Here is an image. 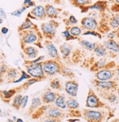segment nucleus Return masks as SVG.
I'll use <instances>...</instances> for the list:
<instances>
[{
    "mask_svg": "<svg viewBox=\"0 0 119 122\" xmlns=\"http://www.w3.org/2000/svg\"><path fill=\"white\" fill-rule=\"evenodd\" d=\"M28 8V6H24L22 8L19 9V10H15L14 12H12L11 13L12 15H13V16H16V17H20L21 14L23 13V12H24L26 9Z\"/></svg>",
    "mask_w": 119,
    "mask_h": 122,
    "instance_id": "31",
    "label": "nucleus"
},
{
    "mask_svg": "<svg viewBox=\"0 0 119 122\" xmlns=\"http://www.w3.org/2000/svg\"><path fill=\"white\" fill-rule=\"evenodd\" d=\"M83 114L85 118L90 122H100L103 117L101 112L94 110H85Z\"/></svg>",
    "mask_w": 119,
    "mask_h": 122,
    "instance_id": "7",
    "label": "nucleus"
},
{
    "mask_svg": "<svg viewBox=\"0 0 119 122\" xmlns=\"http://www.w3.org/2000/svg\"><path fill=\"white\" fill-rule=\"evenodd\" d=\"M27 72L31 76H33L34 78H43L45 73L42 69V63H38L28 66Z\"/></svg>",
    "mask_w": 119,
    "mask_h": 122,
    "instance_id": "2",
    "label": "nucleus"
},
{
    "mask_svg": "<svg viewBox=\"0 0 119 122\" xmlns=\"http://www.w3.org/2000/svg\"><path fill=\"white\" fill-rule=\"evenodd\" d=\"M58 23L53 20L49 21V22H46L42 24L41 25V29L42 30L43 34H45V36L49 37V38H52L56 33V29L58 27Z\"/></svg>",
    "mask_w": 119,
    "mask_h": 122,
    "instance_id": "3",
    "label": "nucleus"
},
{
    "mask_svg": "<svg viewBox=\"0 0 119 122\" xmlns=\"http://www.w3.org/2000/svg\"><path fill=\"white\" fill-rule=\"evenodd\" d=\"M45 12L47 16L51 18H56L58 16V10L54 7L53 5H47L45 7Z\"/></svg>",
    "mask_w": 119,
    "mask_h": 122,
    "instance_id": "17",
    "label": "nucleus"
},
{
    "mask_svg": "<svg viewBox=\"0 0 119 122\" xmlns=\"http://www.w3.org/2000/svg\"><path fill=\"white\" fill-rule=\"evenodd\" d=\"M108 51H110L115 53L119 52V43L115 41L114 39H108L103 44Z\"/></svg>",
    "mask_w": 119,
    "mask_h": 122,
    "instance_id": "10",
    "label": "nucleus"
},
{
    "mask_svg": "<svg viewBox=\"0 0 119 122\" xmlns=\"http://www.w3.org/2000/svg\"><path fill=\"white\" fill-rule=\"evenodd\" d=\"M115 74V71L112 69H106L103 68L96 72L95 73V77L96 79L99 81H110L112 80V79L114 77Z\"/></svg>",
    "mask_w": 119,
    "mask_h": 122,
    "instance_id": "4",
    "label": "nucleus"
},
{
    "mask_svg": "<svg viewBox=\"0 0 119 122\" xmlns=\"http://www.w3.org/2000/svg\"><path fill=\"white\" fill-rule=\"evenodd\" d=\"M56 99V94L51 91H48L43 96V102L45 103H50L55 101Z\"/></svg>",
    "mask_w": 119,
    "mask_h": 122,
    "instance_id": "21",
    "label": "nucleus"
},
{
    "mask_svg": "<svg viewBox=\"0 0 119 122\" xmlns=\"http://www.w3.org/2000/svg\"><path fill=\"white\" fill-rule=\"evenodd\" d=\"M83 36H87V35H91L96 37H98L99 39H102V35L99 33L96 32V30H86L85 32H84L83 34Z\"/></svg>",
    "mask_w": 119,
    "mask_h": 122,
    "instance_id": "30",
    "label": "nucleus"
},
{
    "mask_svg": "<svg viewBox=\"0 0 119 122\" xmlns=\"http://www.w3.org/2000/svg\"><path fill=\"white\" fill-rule=\"evenodd\" d=\"M116 36V30H113V31L110 32L108 34V39H114V38Z\"/></svg>",
    "mask_w": 119,
    "mask_h": 122,
    "instance_id": "41",
    "label": "nucleus"
},
{
    "mask_svg": "<svg viewBox=\"0 0 119 122\" xmlns=\"http://www.w3.org/2000/svg\"><path fill=\"white\" fill-rule=\"evenodd\" d=\"M79 43L80 44V45L82 47L88 50V51H93L94 50L96 46V43H92L89 41H87V40H85V39H80L79 40Z\"/></svg>",
    "mask_w": 119,
    "mask_h": 122,
    "instance_id": "20",
    "label": "nucleus"
},
{
    "mask_svg": "<svg viewBox=\"0 0 119 122\" xmlns=\"http://www.w3.org/2000/svg\"><path fill=\"white\" fill-rule=\"evenodd\" d=\"M61 73H63L64 76H69V77H70V75H72V76H73V73H72V71H71V69L69 68H67V67H65V66H63V67H62Z\"/></svg>",
    "mask_w": 119,
    "mask_h": 122,
    "instance_id": "33",
    "label": "nucleus"
},
{
    "mask_svg": "<svg viewBox=\"0 0 119 122\" xmlns=\"http://www.w3.org/2000/svg\"><path fill=\"white\" fill-rule=\"evenodd\" d=\"M44 58H45V56H40V57H39L37 59H36V60H34V61H32V62L31 63V64L38 63H40V61H42Z\"/></svg>",
    "mask_w": 119,
    "mask_h": 122,
    "instance_id": "42",
    "label": "nucleus"
},
{
    "mask_svg": "<svg viewBox=\"0 0 119 122\" xmlns=\"http://www.w3.org/2000/svg\"><path fill=\"white\" fill-rule=\"evenodd\" d=\"M0 80H2V73H0Z\"/></svg>",
    "mask_w": 119,
    "mask_h": 122,
    "instance_id": "56",
    "label": "nucleus"
},
{
    "mask_svg": "<svg viewBox=\"0 0 119 122\" xmlns=\"http://www.w3.org/2000/svg\"><path fill=\"white\" fill-rule=\"evenodd\" d=\"M71 4L77 7L85 8L91 4L92 0H69Z\"/></svg>",
    "mask_w": 119,
    "mask_h": 122,
    "instance_id": "18",
    "label": "nucleus"
},
{
    "mask_svg": "<svg viewBox=\"0 0 119 122\" xmlns=\"http://www.w3.org/2000/svg\"><path fill=\"white\" fill-rule=\"evenodd\" d=\"M3 94H4V96L6 98H10V97H11L15 94V91L12 90V89L10 90V91H4Z\"/></svg>",
    "mask_w": 119,
    "mask_h": 122,
    "instance_id": "37",
    "label": "nucleus"
},
{
    "mask_svg": "<svg viewBox=\"0 0 119 122\" xmlns=\"http://www.w3.org/2000/svg\"><path fill=\"white\" fill-rule=\"evenodd\" d=\"M48 114L51 118H59L62 116V113L58 108H52L49 109V111L48 112Z\"/></svg>",
    "mask_w": 119,
    "mask_h": 122,
    "instance_id": "26",
    "label": "nucleus"
},
{
    "mask_svg": "<svg viewBox=\"0 0 119 122\" xmlns=\"http://www.w3.org/2000/svg\"><path fill=\"white\" fill-rule=\"evenodd\" d=\"M107 63H108L107 59L105 58V57H102L99 60L96 61V62L93 65L91 70L96 72V71H99L101 69L105 68V67L107 65Z\"/></svg>",
    "mask_w": 119,
    "mask_h": 122,
    "instance_id": "19",
    "label": "nucleus"
},
{
    "mask_svg": "<svg viewBox=\"0 0 119 122\" xmlns=\"http://www.w3.org/2000/svg\"><path fill=\"white\" fill-rule=\"evenodd\" d=\"M24 52L28 56V57L34 58V57H37V55L38 53V50L36 48H34V47H31V46H29V47H25Z\"/></svg>",
    "mask_w": 119,
    "mask_h": 122,
    "instance_id": "25",
    "label": "nucleus"
},
{
    "mask_svg": "<svg viewBox=\"0 0 119 122\" xmlns=\"http://www.w3.org/2000/svg\"><path fill=\"white\" fill-rule=\"evenodd\" d=\"M32 2V0H24V2H23V5H26V6H28V4Z\"/></svg>",
    "mask_w": 119,
    "mask_h": 122,
    "instance_id": "49",
    "label": "nucleus"
},
{
    "mask_svg": "<svg viewBox=\"0 0 119 122\" xmlns=\"http://www.w3.org/2000/svg\"><path fill=\"white\" fill-rule=\"evenodd\" d=\"M108 100H109L110 102H115V101L116 100V96H115V95L110 94V95H109V97H108Z\"/></svg>",
    "mask_w": 119,
    "mask_h": 122,
    "instance_id": "43",
    "label": "nucleus"
},
{
    "mask_svg": "<svg viewBox=\"0 0 119 122\" xmlns=\"http://www.w3.org/2000/svg\"><path fill=\"white\" fill-rule=\"evenodd\" d=\"M55 104L57 107L62 109L67 108V102L65 101V97L64 95H59L55 100Z\"/></svg>",
    "mask_w": 119,
    "mask_h": 122,
    "instance_id": "24",
    "label": "nucleus"
},
{
    "mask_svg": "<svg viewBox=\"0 0 119 122\" xmlns=\"http://www.w3.org/2000/svg\"><path fill=\"white\" fill-rule=\"evenodd\" d=\"M40 103H41V102H40V100L39 98H34L32 100V108H37V107L40 105Z\"/></svg>",
    "mask_w": 119,
    "mask_h": 122,
    "instance_id": "38",
    "label": "nucleus"
},
{
    "mask_svg": "<svg viewBox=\"0 0 119 122\" xmlns=\"http://www.w3.org/2000/svg\"><path fill=\"white\" fill-rule=\"evenodd\" d=\"M67 106L70 109L75 110V109H77L79 107V103L77 102V100L70 98L67 101Z\"/></svg>",
    "mask_w": 119,
    "mask_h": 122,
    "instance_id": "27",
    "label": "nucleus"
},
{
    "mask_svg": "<svg viewBox=\"0 0 119 122\" xmlns=\"http://www.w3.org/2000/svg\"><path fill=\"white\" fill-rule=\"evenodd\" d=\"M63 66L60 61L56 60H49L42 63V69L44 73L48 76H53L62 71Z\"/></svg>",
    "mask_w": 119,
    "mask_h": 122,
    "instance_id": "1",
    "label": "nucleus"
},
{
    "mask_svg": "<svg viewBox=\"0 0 119 122\" xmlns=\"http://www.w3.org/2000/svg\"><path fill=\"white\" fill-rule=\"evenodd\" d=\"M44 122H57V121H56V120H54V119H47Z\"/></svg>",
    "mask_w": 119,
    "mask_h": 122,
    "instance_id": "51",
    "label": "nucleus"
},
{
    "mask_svg": "<svg viewBox=\"0 0 119 122\" xmlns=\"http://www.w3.org/2000/svg\"><path fill=\"white\" fill-rule=\"evenodd\" d=\"M33 18H37L40 19H42L44 18H45L46 16V12H45V9L41 5L36 6L31 12Z\"/></svg>",
    "mask_w": 119,
    "mask_h": 122,
    "instance_id": "12",
    "label": "nucleus"
},
{
    "mask_svg": "<svg viewBox=\"0 0 119 122\" xmlns=\"http://www.w3.org/2000/svg\"><path fill=\"white\" fill-rule=\"evenodd\" d=\"M32 26H33L32 23L30 20H26L25 22H23L22 23V25H21L20 28H21V30H27V29L31 28Z\"/></svg>",
    "mask_w": 119,
    "mask_h": 122,
    "instance_id": "28",
    "label": "nucleus"
},
{
    "mask_svg": "<svg viewBox=\"0 0 119 122\" xmlns=\"http://www.w3.org/2000/svg\"><path fill=\"white\" fill-rule=\"evenodd\" d=\"M95 55L99 57H105L108 55V50L104 47L103 44H96V47L94 50Z\"/></svg>",
    "mask_w": 119,
    "mask_h": 122,
    "instance_id": "16",
    "label": "nucleus"
},
{
    "mask_svg": "<svg viewBox=\"0 0 119 122\" xmlns=\"http://www.w3.org/2000/svg\"><path fill=\"white\" fill-rule=\"evenodd\" d=\"M9 31V30H8V28H6V27H3L2 28V33L3 34H7V32Z\"/></svg>",
    "mask_w": 119,
    "mask_h": 122,
    "instance_id": "45",
    "label": "nucleus"
},
{
    "mask_svg": "<svg viewBox=\"0 0 119 122\" xmlns=\"http://www.w3.org/2000/svg\"><path fill=\"white\" fill-rule=\"evenodd\" d=\"M34 5H35L34 2H31L30 3L28 4V7H32V6H34Z\"/></svg>",
    "mask_w": 119,
    "mask_h": 122,
    "instance_id": "52",
    "label": "nucleus"
},
{
    "mask_svg": "<svg viewBox=\"0 0 119 122\" xmlns=\"http://www.w3.org/2000/svg\"><path fill=\"white\" fill-rule=\"evenodd\" d=\"M37 81V80H36V79H30V80L28 81V84L31 85V84H33L34 83H35Z\"/></svg>",
    "mask_w": 119,
    "mask_h": 122,
    "instance_id": "47",
    "label": "nucleus"
},
{
    "mask_svg": "<svg viewBox=\"0 0 119 122\" xmlns=\"http://www.w3.org/2000/svg\"><path fill=\"white\" fill-rule=\"evenodd\" d=\"M116 67L117 68H116V70H115V74L117 76V77L119 79V66H118Z\"/></svg>",
    "mask_w": 119,
    "mask_h": 122,
    "instance_id": "48",
    "label": "nucleus"
},
{
    "mask_svg": "<svg viewBox=\"0 0 119 122\" xmlns=\"http://www.w3.org/2000/svg\"><path fill=\"white\" fill-rule=\"evenodd\" d=\"M107 7V2L105 1H98L96 3H94L93 5H89L88 7H85L84 9H85V11L88 10H96L99 11H103L105 10Z\"/></svg>",
    "mask_w": 119,
    "mask_h": 122,
    "instance_id": "14",
    "label": "nucleus"
},
{
    "mask_svg": "<svg viewBox=\"0 0 119 122\" xmlns=\"http://www.w3.org/2000/svg\"><path fill=\"white\" fill-rule=\"evenodd\" d=\"M78 84L75 81H68L65 84V90L67 93L71 97H75L77 96L78 91Z\"/></svg>",
    "mask_w": 119,
    "mask_h": 122,
    "instance_id": "8",
    "label": "nucleus"
},
{
    "mask_svg": "<svg viewBox=\"0 0 119 122\" xmlns=\"http://www.w3.org/2000/svg\"><path fill=\"white\" fill-rule=\"evenodd\" d=\"M50 86L52 89H59L61 88V84H60V81H59L58 79H53L51 81V84H50Z\"/></svg>",
    "mask_w": 119,
    "mask_h": 122,
    "instance_id": "29",
    "label": "nucleus"
},
{
    "mask_svg": "<svg viewBox=\"0 0 119 122\" xmlns=\"http://www.w3.org/2000/svg\"><path fill=\"white\" fill-rule=\"evenodd\" d=\"M102 105L97 96L94 93V92L90 90L88 92L86 99V107L87 108H99Z\"/></svg>",
    "mask_w": 119,
    "mask_h": 122,
    "instance_id": "6",
    "label": "nucleus"
},
{
    "mask_svg": "<svg viewBox=\"0 0 119 122\" xmlns=\"http://www.w3.org/2000/svg\"><path fill=\"white\" fill-rule=\"evenodd\" d=\"M67 29L69 30L71 35L74 37H78L82 34V28L78 26H68Z\"/></svg>",
    "mask_w": 119,
    "mask_h": 122,
    "instance_id": "23",
    "label": "nucleus"
},
{
    "mask_svg": "<svg viewBox=\"0 0 119 122\" xmlns=\"http://www.w3.org/2000/svg\"><path fill=\"white\" fill-rule=\"evenodd\" d=\"M118 96H119V89H118Z\"/></svg>",
    "mask_w": 119,
    "mask_h": 122,
    "instance_id": "58",
    "label": "nucleus"
},
{
    "mask_svg": "<svg viewBox=\"0 0 119 122\" xmlns=\"http://www.w3.org/2000/svg\"><path fill=\"white\" fill-rule=\"evenodd\" d=\"M30 75H28L26 73H25L24 71H22V76L19 79H18V80H16V81H15L14 82L15 83H18V82H20V81H23V79H29L30 78Z\"/></svg>",
    "mask_w": 119,
    "mask_h": 122,
    "instance_id": "36",
    "label": "nucleus"
},
{
    "mask_svg": "<svg viewBox=\"0 0 119 122\" xmlns=\"http://www.w3.org/2000/svg\"><path fill=\"white\" fill-rule=\"evenodd\" d=\"M114 2H115L118 5H119V0H113Z\"/></svg>",
    "mask_w": 119,
    "mask_h": 122,
    "instance_id": "55",
    "label": "nucleus"
},
{
    "mask_svg": "<svg viewBox=\"0 0 119 122\" xmlns=\"http://www.w3.org/2000/svg\"><path fill=\"white\" fill-rule=\"evenodd\" d=\"M21 99H22V97H21V95H18L16 96V97L14 98V100H13V105L15 107H18L20 105Z\"/></svg>",
    "mask_w": 119,
    "mask_h": 122,
    "instance_id": "35",
    "label": "nucleus"
},
{
    "mask_svg": "<svg viewBox=\"0 0 119 122\" xmlns=\"http://www.w3.org/2000/svg\"><path fill=\"white\" fill-rule=\"evenodd\" d=\"M2 23H3V19H2L1 17H0V24Z\"/></svg>",
    "mask_w": 119,
    "mask_h": 122,
    "instance_id": "54",
    "label": "nucleus"
},
{
    "mask_svg": "<svg viewBox=\"0 0 119 122\" xmlns=\"http://www.w3.org/2000/svg\"><path fill=\"white\" fill-rule=\"evenodd\" d=\"M0 16L2 18V19H6L7 18L6 14H5V11L2 9H0Z\"/></svg>",
    "mask_w": 119,
    "mask_h": 122,
    "instance_id": "44",
    "label": "nucleus"
},
{
    "mask_svg": "<svg viewBox=\"0 0 119 122\" xmlns=\"http://www.w3.org/2000/svg\"><path fill=\"white\" fill-rule=\"evenodd\" d=\"M108 1H110V2H111V1H113V0H108Z\"/></svg>",
    "mask_w": 119,
    "mask_h": 122,
    "instance_id": "60",
    "label": "nucleus"
},
{
    "mask_svg": "<svg viewBox=\"0 0 119 122\" xmlns=\"http://www.w3.org/2000/svg\"><path fill=\"white\" fill-rule=\"evenodd\" d=\"M45 47L47 49V51H48V53L49 56L53 60L60 61V57H59V55H58V50H57L56 47H55V45L52 42L47 41L46 44H45Z\"/></svg>",
    "mask_w": 119,
    "mask_h": 122,
    "instance_id": "9",
    "label": "nucleus"
},
{
    "mask_svg": "<svg viewBox=\"0 0 119 122\" xmlns=\"http://www.w3.org/2000/svg\"><path fill=\"white\" fill-rule=\"evenodd\" d=\"M67 21L69 23L70 25H75V24L78 23V20L76 19V18L75 16H73V15H70Z\"/></svg>",
    "mask_w": 119,
    "mask_h": 122,
    "instance_id": "39",
    "label": "nucleus"
},
{
    "mask_svg": "<svg viewBox=\"0 0 119 122\" xmlns=\"http://www.w3.org/2000/svg\"><path fill=\"white\" fill-rule=\"evenodd\" d=\"M6 71V68L4 66H0V73H3Z\"/></svg>",
    "mask_w": 119,
    "mask_h": 122,
    "instance_id": "46",
    "label": "nucleus"
},
{
    "mask_svg": "<svg viewBox=\"0 0 119 122\" xmlns=\"http://www.w3.org/2000/svg\"><path fill=\"white\" fill-rule=\"evenodd\" d=\"M8 122H14V121H12V120H10V119H8Z\"/></svg>",
    "mask_w": 119,
    "mask_h": 122,
    "instance_id": "57",
    "label": "nucleus"
},
{
    "mask_svg": "<svg viewBox=\"0 0 119 122\" xmlns=\"http://www.w3.org/2000/svg\"><path fill=\"white\" fill-rule=\"evenodd\" d=\"M62 35L65 37L66 40H67V41H69V40H74V39H78V38H76V37H74L73 36H72V35H71V34H70V32L69 31V30H68V29H67V30H64V31L62 33Z\"/></svg>",
    "mask_w": 119,
    "mask_h": 122,
    "instance_id": "32",
    "label": "nucleus"
},
{
    "mask_svg": "<svg viewBox=\"0 0 119 122\" xmlns=\"http://www.w3.org/2000/svg\"><path fill=\"white\" fill-rule=\"evenodd\" d=\"M28 99V96H25V97H22V99L21 100V103H20V105L21 106V108H24L25 107H26V105H27Z\"/></svg>",
    "mask_w": 119,
    "mask_h": 122,
    "instance_id": "40",
    "label": "nucleus"
},
{
    "mask_svg": "<svg viewBox=\"0 0 119 122\" xmlns=\"http://www.w3.org/2000/svg\"><path fill=\"white\" fill-rule=\"evenodd\" d=\"M2 112V111H1V109H0V113H1Z\"/></svg>",
    "mask_w": 119,
    "mask_h": 122,
    "instance_id": "61",
    "label": "nucleus"
},
{
    "mask_svg": "<svg viewBox=\"0 0 119 122\" xmlns=\"http://www.w3.org/2000/svg\"><path fill=\"white\" fill-rule=\"evenodd\" d=\"M72 46L69 44L64 43L60 46V51L62 55V57L64 59H66L69 57V55L71 53Z\"/></svg>",
    "mask_w": 119,
    "mask_h": 122,
    "instance_id": "15",
    "label": "nucleus"
},
{
    "mask_svg": "<svg viewBox=\"0 0 119 122\" xmlns=\"http://www.w3.org/2000/svg\"><path fill=\"white\" fill-rule=\"evenodd\" d=\"M94 81H95V85L97 87L103 89H110L116 86V82L112 80L102 81H99L96 79Z\"/></svg>",
    "mask_w": 119,
    "mask_h": 122,
    "instance_id": "11",
    "label": "nucleus"
},
{
    "mask_svg": "<svg viewBox=\"0 0 119 122\" xmlns=\"http://www.w3.org/2000/svg\"><path fill=\"white\" fill-rule=\"evenodd\" d=\"M17 122H23V120H22V119H21V118H18V119H17Z\"/></svg>",
    "mask_w": 119,
    "mask_h": 122,
    "instance_id": "53",
    "label": "nucleus"
},
{
    "mask_svg": "<svg viewBox=\"0 0 119 122\" xmlns=\"http://www.w3.org/2000/svg\"><path fill=\"white\" fill-rule=\"evenodd\" d=\"M116 37L118 38V43H119V27L116 29Z\"/></svg>",
    "mask_w": 119,
    "mask_h": 122,
    "instance_id": "50",
    "label": "nucleus"
},
{
    "mask_svg": "<svg viewBox=\"0 0 119 122\" xmlns=\"http://www.w3.org/2000/svg\"><path fill=\"white\" fill-rule=\"evenodd\" d=\"M109 25L112 29L116 30L119 27V15L115 14L110 19Z\"/></svg>",
    "mask_w": 119,
    "mask_h": 122,
    "instance_id": "22",
    "label": "nucleus"
},
{
    "mask_svg": "<svg viewBox=\"0 0 119 122\" xmlns=\"http://www.w3.org/2000/svg\"><path fill=\"white\" fill-rule=\"evenodd\" d=\"M8 76L10 78V79H14V78H16V76H17V75H18V72H17V71L16 70V69H13V68H12V69H10L9 71H8Z\"/></svg>",
    "mask_w": 119,
    "mask_h": 122,
    "instance_id": "34",
    "label": "nucleus"
},
{
    "mask_svg": "<svg viewBox=\"0 0 119 122\" xmlns=\"http://www.w3.org/2000/svg\"><path fill=\"white\" fill-rule=\"evenodd\" d=\"M81 28L86 30H96L98 28V23L93 17H85L81 20Z\"/></svg>",
    "mask_w": 119,
    "mask_h": 122,
    "instance_id": "5",
    "label": "nucleus"
},
{
    "mask_svg": "<svg viewBox=\"0 0 119 122\" xmlns=\"http://www.w3.org/2000/svg\"><path fill=\"white\" fill-rule=\"evenodd\" d=\"M111 122H118V121H111Z\"/></svg>",
    "mask_w": 119,
    "mask_h": 122,
    "instance_id": "59",
    "label": "nucleus"
},
{
    "mask_svg": "<svg viewBox=\"0 0 119 122\" xmlns=\"http://www.w3.org/2000/svg\"><path fill=\"white\" fill-rule=\"evenodd\" d=\"M37 36L32 31H28L25 34L22 38V41L24 44H32L37 41Z\"/></svg>",
    "mask_w": 119,
    "mask_h": 122,
    "instance_id": "13",
    "label": "nucleus"
}]
</instances>
